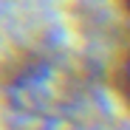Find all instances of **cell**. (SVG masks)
I'll use <instances>...</instances> for the list:
<instances>
[{"instance_id":"cell-1","label":"cell","mask_w":130,"mask_h":130,"mask_svg":"<svg viewBox=\"0 0 130 130\" xmlns=\"http://www.w3.org/2000/svg\"><path fill=\"white\" fill-rule=\"evenodd\" d=\"M110 88L119 96V102L130 113V40L116 51L113 65H110Z\"/></svg>"},{"instance_id":"cell-2","label":"cell","mask_w":130,"mask_h":130,"mask_svg":"<svg viewBox=\"0 0 130 130\" xmlns=\"http://www.w3.org/2000/svg\"><path fill=\"white\" fill-rule=\"evenodd\" d=\"M119 9H122V11L130 17V0H119Z\"/></svg>"}]
</instances>
